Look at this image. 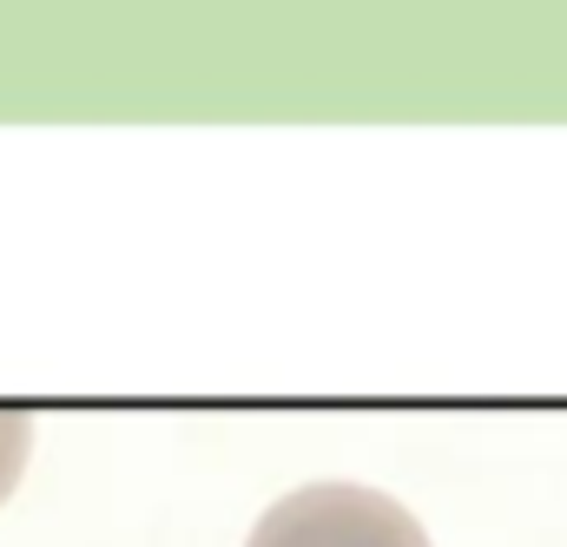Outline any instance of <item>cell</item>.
Segmentation results:
<instances>
[{
  "instance_id": "obj_2",
  "label": "cell",
  "mask_w": 567,
  "mask_h": 547,
  "mask_svg": "<svg viewBox=\"0 0 567 547\" xmlns=\"http://www.w3.org/2000/svg\"><path fill=\"white\" fill-rule=\"evenodd\" d=\"M27 448H33V422L0 410V502L13 495V482H20V468H27Z\"/></svg>"
},
{
  "instance_id": "obj_1",
  "label": "cell",
  "mask_w": 567,
  "mask_h": 547,
  "mask_svg": "<svg viewBox=\"0 0 567 547\" xmlns=\"http://www.w3.org/2000/svg\"><path fill=\"white\" fill-rule=\"evenodd\" d=\"M245 547H429V535L383 488L310 482V488H290L284 502H271Z\"/></svg>"
}]
</instances>
